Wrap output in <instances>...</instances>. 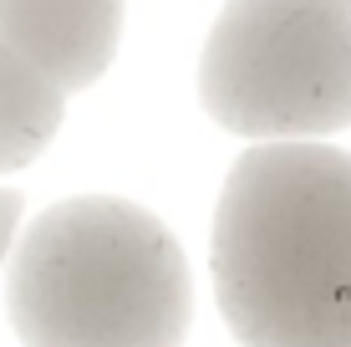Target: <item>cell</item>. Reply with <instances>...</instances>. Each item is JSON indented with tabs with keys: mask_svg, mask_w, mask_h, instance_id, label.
<instances>
[{
	"mask_svg": "<svg viewBox=\"0 0 351 347\" xmlns=\"http://www.w3.org/2000/svg\"><path fill=\"white\" fill-rule=\"evenodd\" d=\"M21 210H26V199H21V189H0V266H5V250H10V240H16Z\"/></svg>",
	"mask_w": 351,
	"mask_h": 347,
	"instance_id": "cell-6",
	"label": "cell"
},
{
	"mask_svg": "<svg viewBox=\"0 0 351 347\" xmlns=\"http://www.w3.org/2000/svg\"><path fill=\"white\" fill-rule=\"evenodd\" d=\"M346 5H351V0H346Z\"/></svg>",
	"mask_w": 351,
	"mask_h": 347,
	"instance_id": "cell-7",
	"label": "cell"
},
{
	"mask_svg": "<svg viewBox=\"0 0 351 347\" xmlns=\"http://www.w3.org/2000/svg\"><path fill=\"white\" fill-rule=\"evenodd\" d=\"M66 117V92L0 41V174L26 169Z\"/></svg>",
	"mask_w": 351,
	"mask_h": 347,
	"instance_id": "cell-5",
	"label": "cell"
},
{
	"mask_svg": "<svg viewBox=\"0 0 351 347\" xmlns=\"http://www.w3.org/2000/svg\"><path fill=\"white\" fill-rule=\"evenodd\" d=\"M199 102L255 143L351 128V5L229 0L199 56Z\"/></svg>",
	"mask_w": 351,
	"mask_h": 347,
	"instance_id": "cell-3",
	"label": "cell"
},
{
	"mask_svg": "<svg viewBox=\"0 0 351 347\" xmlns=\"http://www.w3.org/2000/svg\"><path fill=\"white\" fill-rule=\"evenodd\" d=\"M214 291L245 347H351V153L275 138L229 169Z\"/></svg>",
	"mask_w": 351,
	"mask_h": 347,
	"instance_id": "cell-1",
	"label": "cell"
},
{
	"mask_svg": "<svg viewBox=\"0 0 351 347\" xmlns=\"http://www.w3.org/2000/svg\"><path fill=\"white\" fill-rule=\"evenodd\" d=\"M189 317L178 240L117 194H77L36 214L10 260L21 347H178Z\"/></svg>",
	"mask_w": 351,
	"mask_h": 347,
	"instance_id": "cell-2",
	"label": "cell"
},
{
	"mask_svg": "<svg viewBox=\"0 0 351 347\" xmlns=\"http://www.w3.org/2000/svg\"><path fill=\"white\" fill-rule=\"evenodd\" d=\"M123 0H0V41L62 92L92 87L117 56Z\"/></svg>",
	"mask_w": 351,
	"mask_h": 347,
	"instance_id": "cell-4",
	"label": "cell"
}]
</instances>
